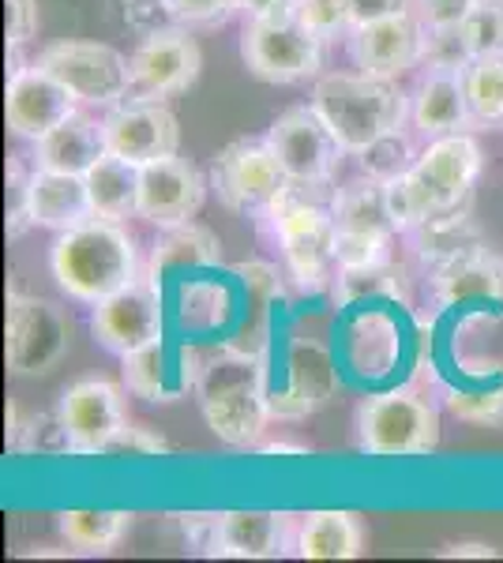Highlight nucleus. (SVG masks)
I'll return each instance as SVG.
<instances>
[{"label":"nucleus","mask_w":503,"mask_h":563,"mask_svg":"<svg viewBox=\"0 0 503 563\" xmlns=\"http://www.w3.org/2000/svg\"><path fill=\"white\" fill-rule=\"evenodd\" d=\"M409 121L420 135L440 140L455 132H478L459 68H428L409 95Z\"/></svg>","instance_id":"obj_21"},{"label":"nucleus","mask_w":503,"mask_h":563,"mask_svg":"<svg viewBox=\"0 0 503 563\" xmlns=\"http://www.w3.org/2000/svg\"><path fill=\"white\" fill-rule=\"evenodd\" d=\"M331 214L338 233H364V238H395V222L387 211V192H383V180L357 177L346 180L331 192Z\"/></svg>","instance_id":"obj_25"},{"label":"nucleus","mask_w":503,"mask_h":563,"mask_svg":"<svg viewBox=\"0 0 503 563\" xmlns=\"http://www.w3.org/2000/svg\"><path fill=\"white\" fill-rule=\"evenodd\" d=\"M316 113L331 124L350 154H361L376 140L402 132L409 121V95L398 90L395 79L369 76V71H331L319 76L313 87Z\"/></svg>","instance_id":"obj_2"},{"label":"nucleus","mask_w":503,"mask_h":563,"mask_svg":"<svg viewBox=\"0 0 503 563\" xmlns=\"http://www.w3.org/2000/svg\"><path fill=\"white\" fill-rule=\"evenodd\" d=\"M31 218L34 225L53 233L76 230L87 218H95V203H90L87 180L76 174H53V169H39L31 174Z\"/></svg>","instance_id":"obj_24"},{"label":"nucleus","mask_w":503,"mask_h":563,"mask_svg":"<svg viewBox=\"0 0 503 563\" xmlns=\"http://www.w3.org/2000/svg\"><path fill=\"white\" fill-rule=\"evenodd\" d=\"M440 556H447V560H492V556H500V552L484 541H462V544H447Z\"/></svg>","instance_id":"obj_45"},{"label":"nucleus","mask_w":503,"mask_h":563,"mask_svg":"<svg viewBox=\"0 0 503 563\" xmlns=\"http://www.w3.org/2000/svg\"><path fill=\"white\" fill-rule=\"evenodd\" d=\"M87 192L95 203V214L128 222L140 218V166L121 158V154H102L95 166L87 169Z\"/></svg>","instance_id":"obj_27"},{"label":"nucleus","mask_w":503,"mask_h":563,"mask_svg":"<svg viewBox=\"0 0 503 563\" xmlns=\"http://www.w3.org/2000/svg\"><path fill=\"white\" fill-rule=\"evenodd\" d=\"M364 552V526L353 511H308L297 522L300 560H357Z\"/></svg>","instance_id":"obj_26"},{"label":"nucleus","mask_w":503,"mask_h":563,"mask_svg":"<svg viewBox=\"0 0 503 563\" xmlns=\"http://www.w3.org/2000/svg\"><path fill=\"white\" fill-rule=\"evenodd\" d=\"M462 31L473 57H503V0H473Z\"/></svg>","instance_id":"obj_34"},{"label":"nucleus","mask_w":503,"mask_h":563,"mask_svg":"<svg viewBox=\"0 0 503 563\" xmlns=\"http://www.w3.org/2000/svg\"><path fill=\"white\" fill-rule=\"evenodd\" d=\"M72 323L61 305L42 297L8 294L4 316V361L12 376H45L64 361Z\"/></svg>","instance_id":"obj_9"},{"label":"nucleus","mask_w":503,"mask_h":563,"mask_svg":"<svg viewBox=\"0 0 503 563\" xmlns=\"http://www.w3.org/2000/svg\"><path fill=\"white\" fill-rule=\"evenodd\" d=\"M215 263H222V241L192 218V222L170 225V230L158 233V241L151 249L147 275L158 278L170 267H215Z\"/></svg>","instance_id":"obj_28"},{"label":"nucleus","mask_w":503,"mask_h":563,"mask_svg":"<svg viewBox=\"0 0 503 563\" xmlns=\"http://www.w3.org/2000/svg\"><path fill=\"white\" fill-rule=\"evenodd\" d=\"M39 34V4L34 0H8V49H20Z\"/></svg>","instance_id":"obj_42"},{"label":"nucleus","mask_w":503,"mask_h":563,"mask_svg":"<svg viewBox=\"0 0 503 563\" xmlns=\"http://www.w3.org/2000/svg\"><path fill=\"white\" fill-rule=\"evenodd\" d=\"M433 294L444 308L489 301L503 312V256L484 241H473L459 256L433 267Z\"/></svg>","instance_id":"obj_22"},{"label":"nucleus","mask_w":503,"mask_h":563,"mask_svg":"<svg viewBox=\"0 0 503 563\" xmlns=\"http://www.w3.org/2000/svg\"><path fill=\"white\" fill-rule=\"evenodd\" d=\"M90 331H95L98 346L117 353V357L162 339L158 278L143 271L135 282H128L117 294L102 297V301L95 305V312H90Z\"/></svg>","instance_id":"obj_13"},{"label":"nucleus","mask_w":503,"mask_h":563,"mask_svg":"<svg viewBox=\"0 0 503 563\" xmlns=\"http://www.w3.org/2000/svg\"><path fill=\"white\" fill-rule=\"evenodd\" d=\"M79 106L84 102L57 76H50L39 65L15 68L8 76V95H4L8 132L20 135V140L39 143L45 132H53L61 121H68Z\"/></svg>","instance_id":"obj_19"},{"label":"nucleus","mask_w":503,"mask_h":563,"mask_svg":"<svg viewBox=\"0 0 503 563\" xmlns=\"http://www.w3.org/2000/svg\"><path fill=\"white\" fill-rule=\"evenodd\" d=\"M294 15L324 42L338 38V34H353L357 26L350 0H297Z\"/></svg>","instance_id":"obj_35"},{"label":"nucleus","mask_w":503,"mask_h":563,"mask_svg":"<svg viewBox=\"0 0 503 563\" xmlns=\"http://www.w3.org/2000/svg\"><path fill=\"white\" fill-rule=\"evenodd\" d=\"M207 199V177L188 158H158L140 166V218L158 230L192 222Z\"/></svg>","instance_id":"obj_20"},{"label":"nucleus","mask_w":503,"mask_h":563,"mask_svg":"<svg viewBox=\"0 0 503 563\" xmlns=\"http://www.w3.org/2000/svg\"><path fill=\"white\" fill-rule=\"evenodd\" d=\"M331 286L338 305H357L369 297H391V301L409 305V275L395 260L369 263V267H342Z\"/></svg>","instance_id":"obj_29"},{"label":"nucleus","mask_w":503,"mask_h":563,"mask_svg":"<svg viewBox=\"0 0 503 563\" xmlns=\"http://www.w3.org/2000/svg\"><path fill=\"white\" fill-rule=\"evenodd\" d=\"M260 455H305L297 443H260Z\"/></svg>","instance_id":"obj_47"},{"label":"nucleus","mask_w":503,"mask_h":563,"mask_svg":"<svg viewBox=\"0 0 503 563\" xmlns=\"http://www.w3.org/2000/svg\"><path fill=\"white\" fill-rule=\"evenodd\" d=\"M170 440L162 435L154 424L143 421H128L117 440L106 448V455H128V459H151V455H170Z\"/></svg>","instance_id":"obj_38"},{"label":"nucleus","mask_w":503,"mask_h":563,"mask_svg":"<svg viewBox=\"0 0 503 563\" xmlns=\"http://www.w3.org/2000/svg\"><path fill=\"white\" fill-rule=\"evenodd\" d=\"M409 4L417 8V15L425 20V26H451L470 15L473 0H409Z\"/></svg>","instance_id":"obj_43"},{"label":"nucleus","mask_w":503,"mask_h":563,"mask_svg":"<svg viewBox=\"0 0 503 563\" xmlns=\"http://www.w3.org/2000/svg\"><path fill=\"white\" fill-rule=\"evenodd\" d=\"M297 522L300 515H278V511L210 515L199 549L207 556H226V560H278L286 552H297Z\"/></svg>","instance_id":"obj_16"},{"label":"nucleus","mask_w":503,"mask_h":563,"mask_svg":"<svg viewBox=\"0 0 503 563\" xmlns=\"http://www.w3.org/2000/svg\"><path fill=\"white\" fill-rule=\"evenodd\" d=\"M409 241H414V252L425 267H440L451 256H459L462 249H470L473 241H481V230L470 218V211H455V214L428 218L425 225H417L409 233Z\"/></svg>","instance_id":"obj_30"},{"label":"nucleus","mask_w":503,"mask_h":563,"mask_svg":"<svg viewBox=\"0 0 503 563\" xmlns=\"http://www.w3.org/2000/svg\"><path fill=\"white\" fill-rule=\"evenodd\" d=\"M391 260V241L364 238V233H335V263L342 267H369V263Z\"/></svg>","instance_id":"obj_40"},{"label":"nucleus","mask_w":503,"mask_h":563,"mask_svg":"<svg viewBox=\"0 0 503 563\" xmlns=\"http://www.w3.org/2000/svg\"><path fill=\"white\" fill-rule=\"evenodd\" d=\"M8 238H20L26 225H34L31 218V174L23 169L20 158L8 162Z\"/></svg>","instance_id":"obj_41"},{"label":"nucleus","mask_w":503,"mask_h":563,"mask_svg":"<svg viewBox=\"0 0 503 563\" xmlns=\"http://www.w3.org/2000/svg\"><path fill=\"white\" fill-rule=\"evenodd\" d=\"M34 65L57 76L84 106L113 109L128 98V57L106 42H53Z\"/></svg>","instance_id":"obj_10"},{"label":"nucleus","mask_w":503,"mask_h":563,"mask_svg":"<svg viewBox=\"0 0 503 563\" xmlns=\"http://www.w3.org/2000/svg\"><path fill=\"white\" fill-rule=\"evenodd\" d=\"M331 192L335 188H308L289 180L278 192V199L271 203V211L263 218H271L274 225V241L282 249L289 278L300 289H324L331 286V271L335 263V214H331Z\"/></svg>","instance_id":"obj_3"},{"label":"nucleus","mask_w":503,"mask_h":563,"mask_svg":"<svg viewBox=\"0 0 503 563\" xmlns=\"http://www.w3.org/2000/svg\"><path fill=\"white\" fill-rule=\"evenodd\" d=\"M199 71H204V49L188 34V26H158L143 34V42L128 57V98L170 102L196 87Z\"/></svg>","instance_id":"obj_7"},{"label":"nucleus","mask_w":503,"mask_h":563,"mask_svg":"<svg viewBox=\"0 0 503 563\" xmlns=\"http://www.w3.org/2000/svg\"><path fill=\"white\" fill-rule=\"evenodd\" d=\"M121 365L124 387L135 398H143V402H177L188 390H199L207 372L199 350H192L188 342H173L166 334L147 342V346L124 353Z\"/></svg>","instance_id":"obj_15"},{"label":"nucleus","mask_w":503,"mask_h":563,"mask_svg":"<svg viewBox=\"0 0 503 563\" xmlns=\"http://www.w3.org/2000/svg\"><path fill=\"white\" fill-rule=\"evenodd\" d=\"M297 0H241L244 15H271V12H289Z\"/></svg>","instance_id":"obj_46"},{"label":"nucleus","mask_w":503,"mask_h":563,"mask_svg":"<svg viewBox=\"0 0 503 563\" xmlns=\"http://www.w3.org/2000/svg\"><path fill=\"white\" fill-rule=\"evenodd\" d=\"M263 140L271 143L278 166L286 169V177L294 185L308 188H331L338 169L346 162V151L331 132V124L316 113V106H294L271 124Z\"/></svg>","instance_id":"obj_8"},{"label":"nucleus","mask_w":503,"mask_h":563,"mask_svg":"<svg viewBox=\"0 0 503 563\" xmlns=\"http://www.w3.org/2000/svg\"><path fill=\"white\" fill-rule=\"evenodd\" d=\"M210 185L226 211L267 214L282 188L289 185L267 140H233L210 162Z\"/></svg>","instance_id":"obj_11"},{"label":"nucleus","mask_w":503,"mask_h":563,"mask_svg":"<svg viewBox=\"0 0 503 563\" xmlns=\"http://www.w3.org/2000/svg\"><path fill=\"white\" fill-rule=\"evenodd\" d=\"M350 4H353V20L369 23V20H380V15L398 12V8H406L409 0H350Z\"/></svg>","instance_id":"obj_44"},{"label":"nucleus","mask_w":503,"mask_h":563,"mask_svg":"<svg viewBox=\"0 0 503 563\" xmlns=\"http://www.w3.org/2000/svg\"><path fill=\"white\" fill-rule=\"evenodd\" d=\"M357 448L372 459H409L440 448V413L417 390H383L357 406Z\"/></svg>","instance_id":"obj_5"},{"label":"nucleus","mask_w":503,"mask_h":563,"mask_svg":"<svg viewBox=\"0 0 503 563\" xmlns=\"http://www.w3.org/2000/svg\"><path fill=\"white\" fill-rule=\"evenodd\" d=\"M132 511H64L57 515L61 538L76 552H113L132 530Z\"/></svg>","instance_id":"obj_31"},{"label":"nucleus","mask_w":503,"mask_h":563,"mask_svg":"<svg viewBox=\"0 0 503 563\" xmlns=\"http://www.w3.org/2000/svg\"><path fill=\"white\" fill-rule=\"evenodd\" d=\"M106 154V132L102 121L87 113H72L68 121H61L53 132H45L34 143V166L53 169V174H76L87 177V169Z\"/></svg>","instance_id":"obj_23"},{"label":"nucleus","mask_w":503,"mask_h":563,"mask_svg":"<svg viewBox=\"0 0 503 563\" xmlns=\"http://www.w3.org/2000/svg\"><path fill=\"white\" fill-rule=\"evenodd\" d=\"M207 429L230 448H260L271 421V395L263 387L260 361L226 353L222 365L204 372L199 384Z\"/></svg>","instance_id":"obj_4"},{"label":"nucleus","mask_w":503,"mask_h":563,"mask_svg":"<svg viewBox=\"0 0 503 563\" xmlns=\"http://www.w3.org/2000/svg\"><path fill=\"white\" fill-rule=\"evenodd\" d=\"M102 132H106V151L121 154V158L135 162V166L170 158L181 147V124L166 109V102L124 98L121 106L106 109Z\"/></svg>","instance_id":"obj_18"},{"label":"nucleus","mask_w":503,"mask_h":563,"mask_svg":"<svg viewBox=\"0 0 503 563\" xmlns=\"http://www.w3.org/2000/svg\"><path fill=\"white\" fill-rule=\"evenodd\" d=\"M166 8L181 26H222L241 12V0H166Z\"/></svg>","instance_id":"obj_37"},{"label":"nucleus","mask_w":503,"mask_h":563,"mask_svg":"<svg viewBox=\"0 0 503 563\" xmlns=\"http://www.w3.org/2000/svg\"><path fill=\"white\" fill-rule=\"evenodd\" d=\"M447 406H451L455 417H466V421H500L503 417V384L451 390V395H447Z\"/></svg>","instance_id":"obj_39"},{"label":"nucleus","mask_w":503,"mask_h":563,"mask_svg":"<svg viewBox=\"0 0 503 563\" xmlns=\"http://www.w3.org/2000/svg\"><path fill=\"white\" fill-rule=\"evenodd\" d=\"M473 49L466 38L462 23L451 26H428V42H425V68H459L466 71L473 65Z\"/></svg>","instance_id":"obj_36"},{"label":"nucleus","mask_w":503,"mask_h":563,"mask_svg":"<svg viewBox=\"0 0 503 563\" xmlns=\"http://www.w3.org/2000/svg\"><path fill=\"white\" fill-rule=\"evenodd\" d=\"M50 267L64 294L84 305H98L102 297L143 275L140 249L128 225L102 214L87 218L76 230L57 233L50 249Z\"/></svg>","instance_id":"obj_1"},{"label":"nucleus","mask_w":503,"mask_h":563,"mask_svg":"<svg viewBox=\"0 0 503 563\" xmlns=\"http://www.w3.org/2000/svg\"><path fill=\"white\" fill-rule=\"evenodd\" d=\"M324 38L289 12L249 15L241 31V60L263 84H300L324 71Z\"/></svg>","instance_id":"obj_6"},{"label":"nucleus","mask_w":503,"mask_h":563,"mask_svg":"<svg viewBox=\"0 0 503 563\" xmlns=\"http://www.w3.org/2000/svg\"><path fill=\"white\" fill-rule=\"evenodd\" d=\"M481 166L484 158L478 140L470 132H455V135H440V140H428V147L417 154L409 174L425 188L428 207H433L436 218V214L470 211Z\"/></svg>","instance_id":"obj_12"},{"label":"nucleus","mask_w":503,"mask_h":563,"mask_svg":"<svg viewBox=\"0 0 503 563\" xmlns=\"http://www.w3.org/2000/svg\"><path fill=\"white\" fill-rule=\"evenodd\" d=\"M462 79L478 132L503 129V57H478L462 71Z\"/></svg>","instance_id":"obj_32"},{"label":"nucleus","mask_w":503,"mask_h":563,"mask_svg":"<svg viewBox=\"0 0 503 563\" xmlns=\"http://www.w3.org/2000/svg\"><path fill=\"white\" fill-rule=\"evenodd\" d=\"M57 417L72 443V455H106L128 424L124 390L109 379H79L61 395Z\"/></svg>","instance_id":"obj_17"},{"label":"nucleus","mask_w":503,"mask_h":563,"mask_svg":"<svg viewBox=\"0 0 503 563\" xmlns=\"http://www.w3.org/2000/svg\"><path fill=\"white\" fill-rule=\"evenodd\" d=\"M417 154L420 151H414V143H409L406 129H402V132L383 135V140H376L372 147H364L361 154H357V158H361V174L364 177L383 180V185H387V180L402 177L409 166H414Z\"/></svg>","instance_id":"obj_33"},{"label":"nucleus","mask_w":503,"mask_h":563,"mask_svg":"<svg viewBox=\"0 0 503 563\" xmlns=\"http://www.w3.org/2000/svg\"><path fill=\"white\" fill-rule=\"evenodd\" d=\"M425 42L428 26L417 15V8L406 4L391 15H380V20L357 23L350 34V53L353 65L369 76L398 79L402 71L425 65Z\"/></svg>","instance_id":"obj_14"}]
</instances>
